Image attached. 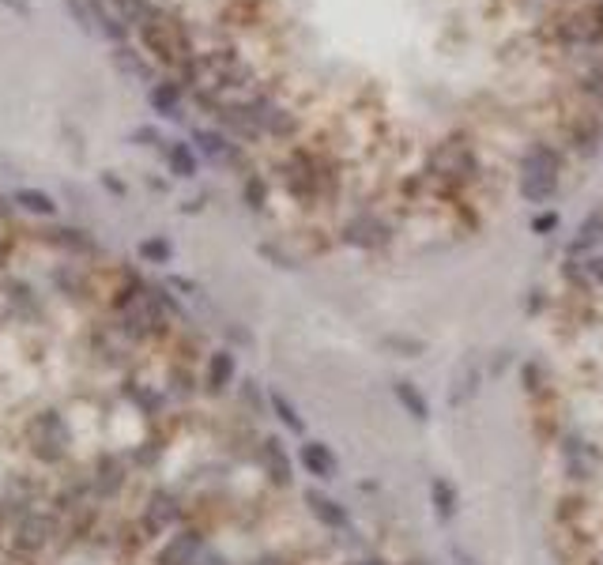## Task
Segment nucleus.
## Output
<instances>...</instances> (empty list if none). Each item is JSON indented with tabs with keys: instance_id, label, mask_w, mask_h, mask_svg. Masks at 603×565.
<instances>
[{
	"instance_id": "f03ea898",
	"label": "nucleus",
	"mask_w": 603,
	"mask_h": 565,
	"mask_svg": "<svg viewBox=\"0 0 603 565\" xmlns=\"http://www.w3.org/2000/svg\"><path fill=\"white\" fill-rule=\"evenodd\" d=\"M298 460H302V468H306L313 479H321V482H332L340 475V460L324 441H306L298 449Z\"/></svg>"
},
{
	"instance_id": "6e6552de",
	"label": "nucleus",
	"mask_w": 603,
	"mask_h": 565,
	"mask_svg": "<svg viewBox=\"0 0 603 565\" xmlns=\"http://www.w3.org/2000/svg\"><path fill=\"white\" fill-rule=\"evenodd\" d=\"M599 242H603V212H592L581 226H577V238L569 242V253H573V256H577V253H592Z\"/></svg>"
},
{
	"instance_id": "423d86ee",
	"label": "nucleus",
	"mask_w": 603,
	"mask_h": 565,
	"mask_svg": "<svg viewBox=\"0 0 603 565\" xmlns=\"http://www.w3.org/2000/svg\"><path fill=\"white\" fill-rule=\"evenodd\" d=\"M559 170H562V163H559V155L547 144L528 147L524 159H520V173H532V177H555V182H559Z\"/></svg>"
},
{
	"instance_id": "0eeeda50",
	"label": "nucleus",
	"mask_w": 603,
	"mask_h": 565,
	"mask_svg": "<svg viewBox=\"0 0 603 565\" xmlns=\"http://www.w3.org/2000/svg\"><path fill=\"white\" fill-rule=\"evenodd\" d=\"M430 505L441 520H452L457 517V509H460V494L452 491V482L445 475H430Z\"/></svg>"
},
{
	"instance_id": "6ab92c4d",
	"label": "nucleus",
	"mask_w": 603,
	"mask_h": 565,
	"mask_svg": "<svg viewBox=\"0 0 603 565\" xmlns=\"http://www.w3.org/2000/svg\"><path fill=\"white\" fill-rule=\"evenodd\" d=\"M19 200L35 212H54V203H49V196H42V193H19Z\"/></svg>"
},
{
	"instance_id": "1a4fd4ad",
	"label": "nucleus",
	"mask_w": 603,
	"mask_h": 565,
	"mask_svg": "<svg viewBox=\"0 0 603 565\" xmlns=\"http://www.w3.org/2000/svg\"><path fill=\"white\" fill-rule=\"evenodd\" d=\"M555 193H559V182H555V177H532V173H520V196H524L528 203H547Z\"/></svg>"
},
{
	"instance_id": "f8f14e48",
	"label": "nucleus",
	"mask_w": 603,
	"mask_h": 565,
	"mask_svg": "<svg viewBox=\"0 0 603 565\" xmlns=\"http://www.w3.org/2000/svg\"><path fill=\"white\" fill-rule=\"evenodd\" d=\"M272 407H275V415H280V422H283L291 433H306V422H302V415H298L294 403H291L283 392H272Z\"/></svg>"
},
{
	"instance_id": "f257e3e1",
	"label": "nucleus",
	"mask_w": 603,
	"mask_h": 565,
	"mask_svg": "<svg viewBox=\"0 0 603 565\" xmlns=\"http://www.w3.org/2000/svg\"><path fill=\"white\" fill-rule=\"evenodd\" d=\"M562 468L573 482H596L603 471V452L585 433H569L562 441Z\"/></svg>"
},
{
	"instance_id": "a211bd4d",
	"label": "nucleus",
	"mask_w": 603,
	"mask_h": 565,
	"mask_svg": "<svg viewBox=\"0 0 603 565\" xmlns=\"http://www.w3.org/2000/svg\"><path fill=\"white\" fill-rule=\"evenodd\" d=\"M385 343H389V347H396V351H408V358H419V354L426 351V343H422V340H408V336H389Z\"/></svg>"
},
{
	"instance_id": "aec40b11",
	"label": "nucleus",
	"mask_w": 603,
	"mask_h": 565,
	"mask_svg": "<svg viewBox=\"0 0 603 565\" xmlns=\"http://www.w3.org/2000/svg\"><path fill=\"white\" fill-rule=\"evenodd\" d=\"M143 256H151V261H166L170 245H166V242H147V245H143Z\"/></svg>"
},
{
	"instance_id": "4be33fe9",
	"label": "nucleus",
	"mask_w": 603,
	"mask_h": 565,
	"mask_svg": "<svg viewBox=\"0 0 603 565\" xmlns=\"http://www.w3.org/2000/svg\"><path fill=\"white\" fill-rule=\"evenodd\" d=\"M588 275H592L596 282H603V256H596V261L588 264Z\"/></svg>"
},
{
	"instance_id": "ddd939ff",
	"label": "nucleus",
	"mask_w": 603,
	"mask_h": 565,
	"mask_svg": "<svg viewBox=\"0 0 603 565\" xmlns=\"http://www.w3.org/2000/svg\"><path fill=\"white\" fill-rule=\"evenodd\" d=\"M170 170L178 173V177H193L196 173V159H193L189 144H173L170 147Z\"/></svg>"
},
{
	"instance_id": "20e7f679",
	"label": "nucleus",
	"mask_w": 603,
	"mask_h": 565,
	"mask_svg": "<svg viewBox=\"0 0 603 565\" xmlns=\"http://www.w3.org/2000/svg\"><path fill=\"white\" fill-rule=\"evenodd\" d=\"M306 505H310V512L324 524V528H332V531H343L347 528V509L336 501V498H329L324 491H306Z\"/></svg>"
},
{
	"instance_id": "f3484780",
	"label": "nucleus",
	"mask_w": 603,
	"mask_h": 565,
	"mask_svg": "<svg viewBox=\"0 0 603 565\" xmlns=\"http://www.w3.org/2000/svg\"><path fill=\"white\" fill-rule=\"evenodd\" d=\"M231 373H234V362H231V354H219L215 362H212V381H219V389L226 381H231Z\"/></svg>"
},
{
	"instance_id": "5701e85b",
	"label": "nucleus",
	"mask_w": 603,
	"mask_h": 565,
	"mask_svg": "<svg viewBox=\"0 0 603 565\" xmlns=\"http://www.w3.org/2000/svg\"><path fill=\"white\" fill-rule=\"evenodd\" d=\"M0 5H8L12 12H19V15H27V5H23V0H0Z\"/></svg>"
},
{
	"instance_id": "9b49d317",
	"label": "nucleus",
	"mask_w": 603,
	"mask_h": 565,
	"mask_svg": "<svg viewBox=\"0 0 603 565\" xmlns=\"http://www.w3.org/2000/svg\"><path fill=\"white\" fill-rule=\"evenodd\" d=\"M87 8H91V15L98 19V35H106L110 42H121V38H124V23H117V19L106 12L103 0H87Z\"/></svg>"
},
{
	"instance_id": "9d476101",
	"label": "nucleus",
	"mask_w": 603,
	"mask_h": 565,
	"mask_svg": "<svg viewBox=\"0 0 603 565\" xmlns=\"http://www.w3.org/2000/svg\"><path fill=\"white\" fill-rule=\"evenodd\" d=\"M178 102H182V87H178V84H159V87H151V106H155L159 114L182 117V114H178Z\"/></svg>"
},
{
	"instance_id": "412c9836",
	"label": "nucleus",
	"mask_w": 603,
	"mask_h": 565,
	"mask_svg": "<svg viewBox=\"0 0 603 565\" xmlns=\"http://www.w3.org/2000/svg\"><path fill=\"white\" fill-rule=\"evenodd\" d=\"M355 565H392L389 558H381V554H366V558H359Z\"/></svg>"
},
{
	"instance_id": "4468645a",
	"label": "nucleus",
	"mask_w": 603,
	"mask_h": 565,
	"mask_svg": "<svg viewBox=\"0 0 603 565\" xmlns=\"http://www.w3.org/2000/svg\"><path fill=\"white\" fill-rule=\"evenodd\" d=\"M196 144H200V151H204V155H212V159H222L226 151H231V147H226V140H222V136H215V133H204V128H200V133H196Z\"/></svg>"
},
{
	"instance_id": "7ed1b4c3",
	"label": "nucleus",
	"mask_w": 603,
	"mask_h": 565,
	"mask_svg": "<svg viewBox=\"0 0 603 565\" xmlns=\"http://www.w3.org/2000/svg\"><path fill=\"white\" fill-rule=\"evenodd\" d=\"M392 396H396V403L404 407L415 422H430V400L422 396V389H419L411 377H396L392 381Z\"/></svg>"
},
{
	"instance_id": "dca6fc26",
	"label": "nucleus",
	"mask_w": 603,
	"mask_h": 565,
	"mask_svg": "<svg viewBox=\"0 0 603 565\" xmlns=\"http://www.w3.org/2000/svg\"><path fill=\"white\" fill-rule=\"evenodd\" d=\"M550 230H559V212H539V215L532 219V234L547 238Z\"/></svg>"
},
{
	"instance_id": "2eb2a0df",
	"label": "nucleus",
	"mask_w": 603,
	"mask_h": 565,
	"mask_svg": "<svg viewBox=\"0 0 603 565\" xmlns=\"http://www.w3.org/2000/svg\"><path fill=\"white\" fill-rule=\"evenodd\" d=\"M64 5H68V12H72V19L75 23H80V31H94V23H91V8H87V0H64Z\"/></svg>"
},
{
	"instance_id": "39448f33",
	"label": "nucleus",
	"mask_w": 603,
	"mask_h": 565,
	"mask_svg": "<svg viewBox=\"0 0 603 565\" xmlns=\"http://www.w3.org/2000/svg\"><path fill=\"white\" fill-rule=\"evenodd\" d=\"M343 242H351V245H362V249H373V245H385L389 242V230L377 223L373 215H359L355 223H351L347 230H343Z\"/></svg>"
}]
</instances>
